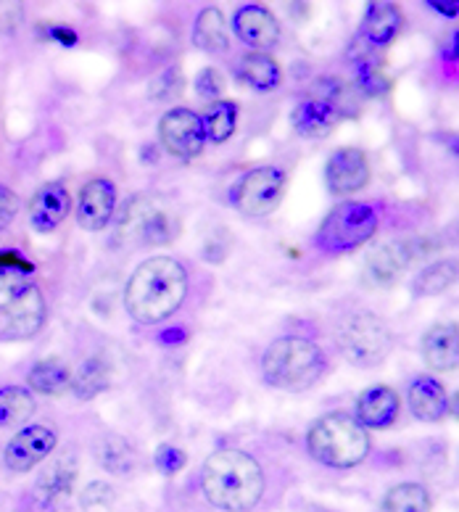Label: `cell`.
Instances as JSON below:
<instances>
[{
  "label": "cell",
  "instance_id": "6da1fadb",
  "mask_svg": "<svg viewBox=\"0 0 459 512\" xmlns=\"http://www.w3.org/2000/svg\"><path fill=\"white\" fill-rule=\"evenodd\" d=\"M188 296V270L172 256L140 262L124 288V307L140 325H156L175 315Z\"/></svg>",
  "mask_w": 459,
  "mask_h": 512
},
{
  "label": "cell",
  "instance_id": "7a4b0ae2",
  "mask_svg": "<svg viewBox=\"0 0 459 512\" xmlns=\"http://www.w3.org/2000/svg\"><path fill=\"white\" fill-rule=\"evenodd\" d=\"M201 489L217 510L251 512L264 494L262 465L241 449H219L206 457Z\"/></svg>",
  "mask_w": 459,
  "mask_h": 512
},
{
  "label": "cell",
  "instance_id": "3957f363",
  "mask_svg": "<svg viewBox=\"0 0 459 512\" xmlns=\"http://www.w3.org/2000/svg\"><path fill=\"white\" fill-rule=\"evenodd\" d=\"M306 449L320 465L349 470L367 460L370 436L357 417L346 415V412H330L312 423L306 433Z\"/></svg>",
  "mask_w": 459,
  "mask_h": 512
},
{
  "label": "cell",
  "instance_id": "277c9868",
  "mask_svg": "<svg viewBox=\"0 0 459 512\" xmlns=\"http://www.w3.org/2000/svg\"><path fill=\"white\" fill-rule=\"evenodd\" d=\"M262 373L270 386L283 391H306L325 373V354L309 338H277L264 352Z\"/></svg>",
  "mask_w": 459,
  "mask_h": 512
},
{
  "label": "cell",
  "instance_id": "5b68a950",
  "mask_svg": "<svg viewBox=\"0 0 459 512\" xmlns=\"http://www.w3.org/2000/svg\"><path fill=\"white\" fill-rule=\"evenodd\" d=\"M336 346L341 357L354 367H375L394 349V333L383 317L354 312L338 322Z\"/></svg>",
  "mask_w": 459,
  "mask_h": 512
},
{
  "label": "cell",
  "instance_id": "8992f818",
  "mask_svg": "<svg viewBox=\"0 0 459 512\" xmlns=\"http://www.w3.org/2000/svg\"><path fill=\"white\" fill-rule=\"evenodd\" d=\"M378 227V212L372 206L346 201L325 217L317 233V243L325 251H354L375 238Z\"/></svg>",
  "mask_w": 459,
  "mask_h": 512
},
{
  "label": "cell",
  "instance_id": "52a82bcc",
  "mask_svg": "<svg viewBox=\"0 0 459 512\" xmlns=\"http://www.w3.org/2000/svg\"><path fill=\"white\" fill-rule=\"evenodd\" d=\"M180 235V217L153 196L132 198L122 220V238L138 246H167Z\"/></svg>",
  "mask_w": 459,
  "mask_h": 512
},
{
  "label": "cell",
  "instance_id": "ba28073f",
  "mask_svg": "<svg viewBox=\"0 0 459 512\" xmlns=\"http://www.w3.org/2000/svg\"><path fill=\"white\" fill-rule=\"evenodd\" d=\"M285 172L277 167H256L235 185V206L246 217H270L283 204Z\"/></svg>",
  "mask_w": 459,
  "mask_h": 512
},
{
  "label": "cell",
  "instance_id": "9c48e42d",
  "mask_svg": "<svg viewBox=\"0 0 459 512\" xmlns=\"http://www.w3.org/2000/svg\"><path fill=\"white\" fill-rule=\"evenodd\" d=\"M420 254H423V246L417 241L383 243V246H378L367 256L365 270H362V283L372 288V291L396 286L401 275L409 270V264L415 262Z\"/></svg>",
  "mask_w": 459,
  "mask_h": 512
},
{
  "label": "cell",
  "instance_id": "30bf717a",
  "mask_svg": "<svg viewBox=\"0 0 459 512\" xmlns=\"http://www.w3.org/2000/svg\"><path fill=\"white\" fill-rule=\"evenodd\" d=\"M159 140L167 148V154L185 161L196 159L206 146L204 119L185 106L167 111L159 122Z\"/></svg>",
  "mask_w": 459,
  "mask_h": 512
},
{
  "label": "cell",
  "instance_id": "8fae6325",
  "mask_svg": "<svg viewBox=\"0 0 459 512\" xmlns=\"http://www.w3.org/2000/svg\"><path fill=\"white\" fill-rule=\"evenodd\" d=\"M370 159L362 148L341 146L330 154L325 164V185H328L330 196L346 198L354 193L365 191L370 183Z\"/></svg>",
  "mask_w": 459,
  "mask_h": 512
},
{
  "label": "cell",
  "instance_id": "7c38bea8",
  "mask_svg": "<svg viewBox=\"0 0 459 512\" xmlns=\"http://www.w3.org/2000/svg\"><path fill=\"white\" fill-rule=\"evenodd\" d=\"M45 320H48L45 296L40 288L32 286L14 304L0 309V341H27L43 330Z\"/></svg>",
  "mask_w": 459,
  "mask_h": 512
},
{
  "label": "cell",
  "instance_id": "4fadbf2b",
  "mask_svg": "<svg viewBox=\"0 0 459 512\" xmlns=\"http://www.w3.org/2000/svg\"><path fill=\"white\" fill-rule=\"evenodd\" d=\"M56 444H59V433L51 423L27 425L8 441L6 454H3L6 468L14 470V473H27L35 465H40L56 449Z\"/></svg>",
  "mask_w": 459,
  "mask_h": 512
},
{
  "label": "cell",
  "instance_id": "5bb4252c",
  "mask_svg": "<svg viewBox=\"0 0 459 512\" xmlns=\"http://www.w3.org/2000/svg\"><path fill=\"white\" fill-rule=\"evenodd\" d=\"M114 209H117V185L106 177H93L90 183L82 185L77 196V225L90 233L103 230L114 220Z\"/></svg>",
  "mask_w": 459,
  "mask_h": 512
},
{
  "label": "cell",
  "instance_id": "9a60e30c",
  "mask_svg": "<svg viewBox=\"0 0 459 512\" xmlns=\"http://www.w3.org/2000/svg\"><path fill=\"white\" fill-rule=\"evenodd\" d=\"M69 209H72V196L66 191V185L45 183L30 198L27 214H30V225L37 233L45 235L61 227V222L69 217Z\"/></svg>",
  "mask_w": 459,
  "mask_h": 512
},
{
  "label": "cell",
  "instance_id": "2e32d148",
  "mask_svg": "<svg viewBox=\"0 0 459 512\" xmlns=\"http://www.w3.org/2000/svg\"><path fill=\"white\" fill-rule=\"evenodd\" d=\"M235 35L251 45L256 53H267L280 43V24L275 14L264 6H243L235 11Z\"/></svg>",
  "mask_w": 459,
  "mask_h": 512
},
{
  "label": "cell",
  "instance_id": "e0dca14e",
  "mask_svg": "<svg viewBox=\"0 0 459 512\" xmlns=\"http://www.w3.org/2000/svg\"><path fill=\"white\" fill-rule=\"evenodd\" d=\"M407 404L412 415L423 423H444L452 415V399L449 391L433 375H420L412 381L407 394Z\"/></svg>",
  "mask_w": 459,
  "mask_h": 512
},
{
  "label": "cell",
  "instance_id": "ac0fdd59",
  "mask_svg": "<svg viewBox=\"0 0 459 512\" xmlns=\"http://www.w3.org/2000/svg\"><path fill=\"white\" fill-rule=\"evenodd\" d=\"M404 30V14L396 3H370L362 19V43L367 51H386Z\"/></svg>",
  "mask_w": 459,
  "mask_h": 512
},
{
  "label": "cell",
  "instance_id": "d6986e66",
  "mask_svg": "<svg viewBox=\"0 0 459 512\" xmlns=\"http://www.w3.org/2000/svg\"><path fill=\"white\" fill-rule=\"evenodd\" d=\"M291 122H293V130L299 132L301 138L320 140L333 135L336 127L343 122V117L333 103L322 101V98L317 96H306L304 101L293 109Z\"/></svg>",
  "mask_w": 459,
  "mask_h": 512
},
{
  "label": "cell",
  "instance_id": "ffe728a7",
  "mask_svg": "<svg viewBox=\"0 0 459 512\" xmlns=\"http://www.w3.org/2000/svg\"><path fill=\"white\" fill-rule=\"evenodd\" d=\"M401 396L391 386H372L357 399V420L365 428L386 431L399 420Z\"/></svg>",
  "mask_w": 459,
  "mask_h": 512
},
{
  "label": "cell",
  "instance_id": "44dd1931",
  "mask_svg": "<svg viewBox=\"0 0 459 512\" xmlns=\"http://www.w3.org/2000/svg\"><path fill=\"white\" fill-rule=\"evenodd\" d=\"M425 365L436 373H454L459 365V333L454 322H436L423 338Z\"/></svg>",
  "mask_w": 459,
  "mask_h": 512
},
{
  "label": "cell",
  "instance_id": "7402d4cb",
  "mask_svg": "<svg viewBox=\"0 0 459 512\" xmlns=\"http://www.w3.org/2000/svg\"><path fill=\"white\" fill-rule=\"evenodd\" d=\"M27 386L30 391L40 396H64L66 391H72V367L66 365L61 357H45L32 365L27 373Z\"/></svg>",
  "mask_w": 459,
  "mask_h": 512
},
{
  "label": "cell",
  "instance_id": "603a6c76",
  "mask_svg": "<svg viewBox=\"0 0 459 512\" xmlns=\"http://www.w3.org/2000/svg\"><path fill=\"white\" fill-rule=\"evenodd\" d=\"M238 77L256 93H272L283 85V66L270 53H246L238 66Z\"/></svg>",
  "mask_w": 459,
  "mask_h": 512
},
{
  "label": "cell",
  "instance_id": "cb8c5ba5",
  "mask_svg": "<svg viewBox=\"0 0 459 512\" xmlns=\"http://www.w3.org/2000/svg\"><path fill=\"white\" fill-rule=\"evenodd\" d=\"M32 264L16 251H0V309L32 288Z\"/></svg>",
  "mask_w": 459,
  "mask_h": 512
},
{
  "label": "cell",
  "instance_id": "d4e9b609",
  "mask_svg": "<svg viewBox=\"0 0 459 512\" xmlns=\"http://www.w3.org/2000/svg\"><path fill=\"white\" fill-rule=\"evenodd\" d=\"M74 481H77V462L72 457H61L45 468V473L37 481V494L43 502H59V499L72 494Z\"/></svg>",
  "mask_w": 459,
  "mask_h": 512
},
{
  "label": "cell",
  "instance_id": "484cf974",
  "mask_svg": "<svg viewBox=\"0 0 459 512\" xmlns=\"http://www.w3.org/2000/svg\"><path fill=\"white\" fill-rule=\"evenodd\" d=\"M193 43L206 53H225L230 48V35L222 11L214 6L204 8L193 27Z\"/></svg>",
  "mask_w": 459,
  "mask_h": 512
},
{
  "label": "cell",
  "instance_id": "4316f807",
  "mask_svg": "<svg viewBox=\"0 0 459 512\" xmlns=\"http://www.w3.org/2000/svg\"><path fill=\"white\" fill-rule=\"evenodd\" d=\"M111 383V365L103 357H88L82 359L80 367L72 373V391L80 399H95L103 394Z\"/></svg>",
  "mask_w": 459,
  "mask_h": 512
},
{
  "label": "cell",
  "instance_id": "83f0119b",
  "mask_svg": "<svg viewBox=\"0 0 459 512\" xmlns=\"http://www.w3.org/2000/svg\"><path fill=\"white\" fill-rule=\"evenodd\" d=\"M35 415V399L27 388H0V428L24 425Z\"/></svg>",
  "mask_w": 459,
  "mask_h": 512
},
{
  "label": "cell",
  "instance_id": "f1b7e54d",
  "mask_svg": "<svg viewBox=\"0 0 459 512\" xmlns=\"http://www.w3.org/2000/svg\"><path fill=\"white\" fill-rule=\"evenodd\" d=\"M235 127H238V103L235 101H214L209 109H206L204 117V132L206 140H212V143H227V140L233 138Z\"/></svg>",
  "mask_w": 459,
  "mask_h": 512
},
{
  "label": "cell",
  "instance_id": "f546056e",
  "mask_svg": "<svg viewBox=\"0 0 459 512\" xmlns=\"http://www.w3.org/2000/svg\"><path fill=\"white\" fill-rule=\"evenodd\" d=\"M380 512H430V497L420 483H399L383 497Z\"/></svg>",
  "mask_w": 459,
  "mask_h": 512
},
{
  "label": "cell",
  "instance_id": "4dcf8cb0",
  "mask_svg": "<svg viewBox=\"0 0 459 512\" xmlns=\"http://www.w3.org/2000/svg\"><path fill=\"white\" fill-rule=\"evenodd\" d=\"M457 280V262L454 259H438V262L428 264L415 280L417 296H438L446 288L454 286Z\"/></svg>",
  "mask_w": 459,
  "mask_h": 512
},
{
  "label": "cell",
  "instance_id": "1f68e13d",
  "mask_svg": "<svg viewBox=\"0 0 459 512\" xmlns=\"http://www.w3.org/2000/svg\"><path fill=\"white\" fill-rule=\"evenodd\" d=\"M357 93L359 96H386L388 93V80L386 72L375 64H359L357 69Z\"/></svg>",
  "mask_w": 459,
  "mask_h": 512
},
{
  "label": "cell",
  "instance_id": "d6a6232c",
  "mask_svg": "<svg viewBox=\"0 0 459 512\" xmlns=\"http://www.w3.org/2000/svg\"><path fill=\"white\" fill-rule=\"evenodd\" d=\"M225 90H227L225 77H222V72H219V69H214V66H206L204 72L196 77V93L204 98V101H209V103L222 101Z\"/></svg>",
  "mask_w": 459,
  "mask_h": 512
},
{
  "label": "cell",
  "instance_id": "836d02e7",
  "mask_svg": "<svg viewBox=\"0 0 459 512\" xmlns=\"http://www.w3.org/2000/svg\"><path fill=\"white\" fill-rule=\"evenodd\" d=\"M103 465H106L111 473H119V476L130 473V470H132L130 447H127L124 441L111 439L109 444H106V449H103Z\"/></svg>",
  "mask_w": 459,
  "mask_h": 512
},
{
  "label": "cell",
  "instance_id": "e575fe53",
  "mask_svg": "<svg viewBox=\"0 0 459 512\" xmlns=\"http://www.w3.org/2000/svg\"><path fill=\"white\" fill-rule=\"evenodd\" d=\"M183 85V74H180V69H175V66H172V69H164V72L151 82L153 96L156 98L180 96V93H183Z\"/></svg>",
  "mask_w": 459,
  "mask_h": 512
},
{
  "label": "cell",
  "instance_id": "d590c367",
  "mask_svg": "<svg viewBox=\"0 0 459 512\" xmlns=\"http://www.w3.org/2000/svg\"><path fill=\"white\" fill-rule=\"evenodd\" d=\"M111 502H114V489L109 483H90L82 494V505L88 510H101V507H109Z\"/></svg>",
  "mask_w": 459,
  "mask_h": 512
},
{
  "label": "cell",
  "instance_id": "8d00e7d4",
  "mask_svg": "<svg viewBox=\"0 0 459 512\" xmlns=\"http://www.w3.org/2000/svg\"><path fill=\"white\" fill-rule=\"evenodd\" d=\"M19 209H22L19 196H16L8 185L0 183V230H3L6 225H11V220L19 214Z\"/></svg>",
  "mask_w": 459,
  "mask_h": 512
},
{
  "label": "cell",
  "instance_id": "74e56055",
  "mask_svg": "<svg viewBox=\"0 0 459 512\" xmlns=\"http://www.w3.org/2000/svg\"><path fill=\"white\" fill-rule=\"evenodd\" d=\"M24 22V3H0V32H16Z\"/></svg>",
  "mask_w": 459,
  "mask_h": 512
},
{
  "label": "cell",
  "instance_id": "f35d334b",
  "mask_svg": "<svg viewBox=\"0 0 459 512\" xmlns=\"http://www.w3.org/2000/svg\"><path fill=\"white\" fill-rule=\"evenodd\" d=\"M227 254H230V243H227V246H219V235H212V238H209V243H206V249H204L206 262H212V264L225 262Z\"/></svg>",
  "mask_w": 459,
  "mask_h": 512
},
{
  "label": "cell",
  "instance_id": "ab89813d",
  "mask_svg": "<svg viewBox=\"0 0 459 512\" xmlns=\"http://www.w3.org/2000/svg\"><path fill=\"white\" fill-rule=\"evenodd\" d=\"M428 6H433L436 11H441V14L457 16V3H428Z\"/></svg>",
  "mask_w": 459,
  "mask_h": 512
}]
</instances>
